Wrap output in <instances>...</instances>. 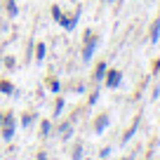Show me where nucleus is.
<instances>
[{"label":"nucleus","mask_w":160,"mask_h":160,"mask_svg":"<svg viewBox=\"0 0 160 160\" xmlns=\"http://www.w3.org/2000/svg\"><path fill=\"white\" fill-rule=\"evenodd\" d=\"M82 40H85V47H82V61L90 64L92 57H94V50L99 47V38L94 35V31H92V28H87L85 35H82Z\"/></svg>","instance_id":"f257e3e1"},{"label":"nucleus","mask_w":160,"mask_h":160,"mask_svg":"<svg viewBox=\"0 0 160 160\" xmlns=\"http://www.w3.org/2000/svg\"><path fill=\"white\" fill-rule=\"evenodd\" d=\"M2 141H12V137H14L17 132V118L14 113H5V120H2Z\"/></svg>","instance_id":"f03ea898"},{"label":"nucleus","mask_w":160,"mask_h":160,"mask_svg":"<svg viewBox=\"0 0 160 160\" xmlns=\"http://www.w3.org/2000/svg\"><path fill=\"white\" fill-rule=\"evenodd\" d=\"M120 82H122V71L118 68H108L106 71V78H104V85L108 87V90H115V87H120Z\"/></svg>","instance_id":"7ed1b4c3"},{"label":"nucleus","mask_w":160,"mask_h":160,"mask_svg":"<svg viewBox=\"0 0 160 160\" xmlns=\"http://www.w3.org/2000/svg\"><path fill=\"white\" fill-rule=\"evenodd\" d=\"M78 19H80V7H78L71 17H66V14L61 17V19H59V26H64V31H73L75 26H78Z\"/></svg>","instance_id":"20e7f679"},{"label":"nucleus","mask_w":160,"mask_h":160,"mask_svg":"<svg viewBox=\"0 0 160 160\" xmlns=\"http://www.w3.org/2000/svg\"><path fill=\"white\" fill-rule=\"evenodd\" d=\"M139 120H141V118H134V122L125 130V134H122V139H120V144H122V146H127V144L132 141V137L137 134V130H139Z\"/></svg>","instance_id":"39448f33"},{"label":"nucleus","mask_w":160,"mask_h":160,"mask_svg":"<svg viewBox=\"0 0 160 160\" xmlns=\"http://www.w3.org/2000/svg\"><path fill=\"white\" fill-rule=\"evenodd\" d=\"M108 125H111V118H108V113H101L99 118L94 120V132H97V134H101V132H104Z\"/></svg>","instance_id":"423d86ee"},{"label":"nucleus","mask_w":160,"mask_h":160,"mask_svg":"<svg viewBox=\"0 0 160 160\" xmlns=\"http://www.w3.org/2000/svg\"><path fill=\"white\" fill-rule=\"evenodd\" d=\"M106 71H108V64H106V61H99V64H97V68H94V80H97V82H104Z\"/></svg>","instance_id":"0eeeda50"},{"label":"nucleus","mask_w":160,"mask_h":160,"mask_svg":"<svg viewBox=\"0 0 160 160\" xmlns=\"http://www.w3.org/2000/svg\"><path fill=\"white\" fill-rule=\"evenodd\" d=\"M148 38H151V42H153V45H158V40H160V19H155L153 24H151Z\"/></svg>","instance_id":"6e6552de"},{"label":"nucleus","mask_w":160,"mask_h":160,"mask_svg":"<svg viewBox=\"0 0 160 160\" xmlns=\"http://www.w3.org/2000/svg\"><path fill=\"white\" fill-rule=\"evenodd\" d=\"M45 54H47V45H45V42H35V61H38V64H42Z\"/></svg>","instance_id":"1a4fd4ad"},{"label":"nucleus","mask_w":160,"mask_h":160,"mask_svg":"<svg viewBox=\"0 0 160 160\" xmlns=\"http://www.w3.org/2000/svg\"><path fill=\"white\" fill-rule=\"evenodd\" d=\"M52 132V120H40V134H42V139H47Z\"/></svg>","instance_id":"9d476101"},{"label":"nucleus","mask_w":160,"mask_h":160,"mask_svg":"<svg viewBox=\"0 0 160 160\" xmlns=\"http://www.w3.org/2000/svg\"><path fill=\"white\" fill-rule=\"evenodd\" d=\"M0 92H2V94H17L14 85H12L10 80H0Z\"/></svg>","instance_id":"9b49d317"},{"label":"nucleus","mask_w":160,"mask_h":160,"mask_svg":"<svg viewBox=\"0 0 160 160\" xmlns=\"http://www.w3.org/2000/svg\"><path fill=\"white\" fill-rule=\"evenodd\" d=\"M17 14H19V5H17V0H7V17L14 19Z\"/></svg>","instance_id":"f8f14e48"},{"label":"nucleus","mask_w":160,"mask_h":160,"mask_svg":"<svg viewBox=\"0 0 160 160\" xmlns=\"http://www.w3.org/2000/svg\"><path fill=\"white\" fill-rule=\"evenodd\" d=\"M82 153H85V148H82V144L73 146V151H71V160H82Z\"/></svg>","instance_id":"ddd939ff"},{"label":"nucleus","mask_w":160,"mask_h":160,"mask_svg":"<svg viewBox=\"0 0 160 160\" xmlns=\"http://www.w3.org/2000/svg\"><path fill=\"white\" fill-rule=\"evenodd\" d=\"M64 106H66V101H64V99H61V97H59V99H57V104H54V118H59V115H61V111H64Z\"/></svg>","instance_id":"4468645a"},{"label":"nucleus","mask_w":160,"mask_h":160,"mask_svg":"<svg viewBox=\"0 0 160 160\" xmlns=\"http://www.w3.org/2000/svg\"><path fill=\"white\" fill-rule=\"evenodd\" d=\"M33 118H35L33 113H24V115H21V127H31V122H33Z\"/></svg>","instance_id":"2eb2a0df"},{"label":"nucleus","mask_w":160,"mask_h":160,"mask_svg":"<svg viewBox=\"0 0 160 160\" xmlns=\"http://www.w3.org/2000/svg\"><path fill=\"white\" fill-rule=\"evenodd\" d=\"M61 17H64V12L59 10V5H52V19H54L57 24H59V19H61Z\"/></svg>","instance_id":"dca6fc26"},{"label":"nucleus","mask_w":160,"mask_h":160,"mask_svg":"<svg viewBox=\"0 0 160 160\" xmlns=\"http://www.w3.org/2000/svg\"><path fill=\"white\" fill-rule=\"evenodd\" d=\"M2 61H5V68H10V71H12V68H17V59H14V57H10V54H7Z\"/></svg>","instance_id":"f3484780"},{"label":"nucleus","mask_w":160,"mask_h":160,"mask_svg":"<svg viewBox=\"0 0 160 160\" xmlns=\"http://www.w3.org/2000/svg\"><path fill=\"white\" fill-rule=\"evenodd\" d=\"M97 101H99V90H94V92H90V99H87V104L90 106H94Z\"/></svg>","instance_id":"a211bd4d"},{"label":"nucleus","mask_w":160,"mask_h":160,"mask_svg":"<svg viewBox=\"0 0 160 160\" xmlns=\"http://www.w3.org/2000/svg\"><path fill=\"white\" fill-rule=\"evenodd\" d=\"M111 151H113V148H111V146H104V148L99 151V158H101V160H106V158H108V155H111Z\"/></svg>","instance_id":"6ab92c4d"},{"label":"nucleus","mask_w":160,"mask_h":160,"mask_svg":"<svg viewBox=\"0 0 160 160\" xmlns=\"http://www.w3.org/2000/svg\"><path fill=\"white\" fill-rule=\"evenodd\" d=\"M59 87H61V82L52 78V80H50V90H52V92H59Z\"/></svg>","instance_id":"aec40b11"},{"label":"nucleus","mask_w":160,"mask_h":160,"mask_svg":"<svg viewBox=\"0 0 160 160\" xmlns=\"http://www.w3.org/2000/svg\"><path fill=\"white\" fill-rule=\"evenodd\" d=\"M160 73V59H155L153 61V75H158Z\"/></svg>","instance_id":"412c9836"},{"label":"nucleus","mask_w":160,"mask_h":160,"mask_svg":"<svg viewBox=\"0 0 160 160\" xmlns=\"http://www.w3.org/2000/svg\"><path fill=\"white\" fill-rule=\"evenodd\" d=\"M38 160H47V153H45V151H40V153H38Z\"/></svg>","instance_id":"4be33fe9"},{"label":"nucleus","mask_w":160,"mask_h":160,"mask_svg":"<svg viewBox=\"0 0 160 160\" xmlns=\"http://www.w3.org/2000/svg\"><path fill=\"white\" fill-rule=\"evenodd\" d=\"M2 120H5V115H2V113H0V127H2Z\"/></svg>","instance_id":"5701e85b"},{"label":"nucleus","mask_w":160,"mask_h":160,"mask_svg":"<svg viewBox=\"0 0 160 160\" xmlns=\"http://www.w3.org/2000/svg\"><path fill=\"white\" fill-rule=\"evenodd\" d=\"M122 160H134V155H127V158H122Z\"/></svg>","instance_id":"b1692460"},{"label":"nucleus","mask_w":160,"mask_h":160,"mask_svg":"<svg viewBox=\"0 0 160 160\" xmlns=\"http://www.w3.org/2000/svg\"><path fill=\"white\" fill-rule=\"evenodd\" d=\"M82 160H90V158H82Z\"/></svg>","instance_id":"393cba45"}]
</instances>
